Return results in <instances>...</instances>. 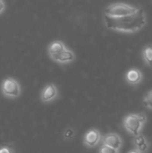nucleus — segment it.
Segmentation results:
<instances>
[{"label":"nucleus","mask_w":152,"mask_h":153,"mask_svg":"<svg viewBox=\"0 0 152 153\" xmlns=\"http://www.w3.org/2000/svg\"><path fill=\"white\" fill-rule=\"evenodd\" d=\"M0 153H14V150L8 145H4L0 147Z\"/></svg>","instance_id":"dca6fc26"},{"label":"nucleus","mask_w":152,"mask_h":153,"mask_svg":"<svg viewBox=\"0 0 152 153\" xmlns=\"http://www.w3.org/2000/svg\"><path fill=\"white\" fill-rule=\"evenodd\" d=\"M99 153H118V151L116 149H113L111 147L102 145L99 150Z\"/></svg>","instance_id":"2eb2a0df"},{"label":"nucleus","mask_w":152,"mask_h":153,"mask_svg":"<svg viewBox=\"0 0 152 153\" xmlns=\"http://www.w3.org/2000/svg\"><path fill=\"white\" fill-rule=\"evenodd\" d=\"M1 91L4 97L9 99H15L21 95L22 89L20 83L15 79L7 77L2 81Z\"/></svg>","instance_id":"20e7f679"},{"label":"nucleus","mask_w":152,"mask_h":153,"mask_svg":"<svg viewBox=\"0 0 152 153\" xmlns=\"http://www.w3.org/2000/svg\"><path fill=\"white\" fill-rule=\"evenodd\" d=\"M138 10V7L125 4V3H115L107 6L104 10V15L110 17H123L132 14Z\"/></svg>","instance_id":"f03ea898"},{"label":"nucleus","mask_w":152,"mask_h":153,"mask_svg":"<svg viewBox=\"0 0 152 153\" xmlns=\"http://www.w3.org/2000/svg\"><path fill=\"white\" fill-rule=\"evenodd\" d=\"M145 121L146 117L143 114H129L124 119V126L128 132L136 136L140 134L142 125Z\"/></svg>","instance_id":"7ed1b4c3"},{"label":"nucleus","mask_w":152,"mask_h":153,"mask_svg":"<svg viewBox=\"0 0 152 153\" xmlns=\"http://www.w3.org/2000/svg\"><path fill=\"white\" fill-rule=\"evenodd\" d=\"M75 135V131L74 129L71 128V127H68L65 130L64 132V138L65 140H72Z\"/></svg>","instance_id":"4468645a"},{"label":"nucleus","mask_w":152,"mask_h":153,"mask_svg":"<svg viewBox=\"0 0 152 153\" xmlns=\"http://www.w3.org/2000/svg\"><path fill=\"white\" fill-rule=\"evenodd\" d=\"M75 59V55L74 53L68 49V48H65L64 51H62L58 56H56L53 61L58 63V64H61V65H65V64H69V63H72L73 61H74Z\"/></svg>","instance_id":"6e6552de"},{"label":"nucleus","mask_w":152,"mask_h":153,"mask_svg":"<svg viewBox=\"0 0 152 153\" xmlns=\"http://www.w3.org/2000/svg\"><path fill=\"white\" fill-rule=\"evenodd\" d=\"M65 48H67L65 44L60 41V40H56L54 42H52L48 48H47V52H48V55L50 56V58L53 60L56 56H58L62 51H64Z\"/></svg>","instance_id":"1a4fd4ad"},{"label":"nucleus","mask_w":152,"mask_h":153,"mask_svg":"<svg viewBox=\"0 0 152 153\" xmlns=\"http://www.w3.org/2000/svg\"><path fill=\"white\" fill-rule=\"evenodd\" d=\"M101 140H102L103 145L111 147L117 151L121 148L123 144L121 137L117 134H115V133H110V134H106L103 138H101Z\"/></svg>","instance_id":"0eeeda50"},{"label":"nucleus","mask_w":152,"mask_h":153,"mask_svg":"<svg viewBox=\"0 0 152 153\" xmlns=\"http://www.w3.org/2000/svg\"><path fill=\"white\" fill-rule=\"evenodd\" d=\"M128 153H142L141 152H139L137 149H135V150H133V151H131V152H129Z\"/></svg>","instance_id":"a211bd4d"},{"label":"nucleus","mask_w":152,"mask_h":153,"mask_svg":"<svg viewBox=\"0 0 152 153\" xmlns=\"http://www.w3.org/2000/svg\"><path fill=\"white\" fill-rule=\"evenodd\" d=\"M101 134L98 129H90L83 136V144L89 148L96 147L101 141Z\"/></svg>","instance_id":"423d86ee"},{"label":"nucleus","mask_w":152,"mask_h":153,"mask_svg":"<svg viewBox=\"0 0 152 153\" xmlns=\"http://www.w3.org/2000/svg\"><path fill=\"white\" fill-rule=\"evenodd\" d=\"M134 144L136 146V149L139 152H146L148 147H149V143H147L145 137L142 134H140L135 136V138H134Z\"/></svg>","instance_id":"9b49d317"},{"label":"nucleus","mask_w":152,"mask_h":153,"mask_svg":"<svg viewBox=\"0 0 152 153\" xmlns=\"http://www.w3.org/2000/svg\"><path fill=\"white\" fill-rule=\"evenodd\" d=\"M142 72L136 68L130 69L125 74V79L127 82L130 84H133V85L139 83L142 81Z\"/></svg>","instance_id":"9d476101"},{"label":"nucleus","mask_w":152,"mask_h":153,"mask_svg":"<svg viewBox=\"0 0 152 153\" xmlns=\"http://www.w3.org/2000/svg\"><path fill=\"white\" fill-rule=\"evenodd\" d=\"M4 8H5V4L4 2V0H0V14L4 12Z\"/></svg>","instance_id":"f3484780"},{"label":"nucleus","mask_w":152,"mask_h":153,"mask_svg":"<svg viewBox=\"0 0 152 153\" xmlns=\"http://www.w3.org/2000/svg\"><path fill=\"white\" fill-rule=\"evenodd\" d=\"M59 96V91L55 83L47 84L40 92V100L42 103H49L56 100Z\"/></svg>","instance_id":"39448f33"},{"label":"nucleus","mask_w":152,"mask_h":153,"mask_svg":"<svg viewBox=\"0 0 152 153\" xmlns=\"http://www.w3.org/2000/svg\"><path fill=\"white\" fill-rule=\"evenodd\" d=\"M143 105L146 108L152 109V90L146 93V95L143 99Z\"/></svg>","instance_id":"ddd939ff"},{"label":"nucleus","mask_w":152,"mask_h":153,"mask_svg":"<svg viewBox=\"0 0 152 153\" xmlns=\"http://www.w3.org/2000/svg\"><path fill=\"white\" fill-rule=\"evenodd\" d=\"M142 57L145 61V63L152 66V45H147L142 49Z\"/></svg>","instance_id":"f8f14e48"},{"label":"nucleus","mask_w":152,"mask_h":153,"mask_svg":"<svg viewBox=\"0 0 152 153\" xmlns=\"http://www.w3.org/2000/svg\"><path fill=\"white\" fill-rule=\"evenodd\" d=\"M104 22L106 27L109 30L125 33H134L144 28L147 24V17L143 8L138 7L135 13L123 17L104 15Z\"/></svg>","instance_id":"f257e3e1"}]
</instances>
